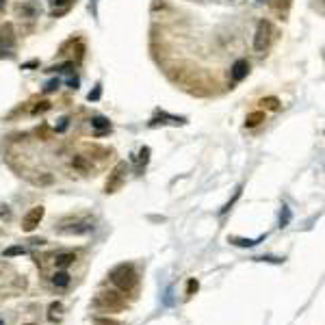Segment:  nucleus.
Returning a JSON list of instances; mask_svg holds the SVG:
<instances>
[{"label":"nucleus","mask_w":325,"mask_h":325,"mask_svg":"<svg viewBox=\"0 0 325 325\" xmlns=\"http://www.w3.org/2000/svg\"><path fill=\"white\" fill-rule=\"evenodd\" d=\"M239 195H241V189H237V193H234V198H232V200H230V202H228V204H225V206L221 208V215H225V213H228V210H230V208H232V204H234V202H237V200H239Z\"/></svg>","instance_id":"6ab92c4d"},{"label":"nucleus","mask_w":325,"mask_h":325,"mask_svg":"<svg viewBox=\"0 0 325 325\" xmlns=\"http://www.w3.org/2000/svg\"><path fill=\"white\" fill-rule=\"evenodd\" d=\"M3 5H5V3H3V0H0V9H3Z\"/></svg>","instance_id":"bb28decb"},{"label":"nucleus","mask_w":325,"mask_h":325,"mask_svg":"<svg viewBox=\"0 0 325 325\" xmlns=\"http://www.w3.org/2000/svg\"><path fill=\"white\" fill-rule=\"evenodd\" d=\"M288 221H290V210H288V206H282V215H280V228L288 225Z\"/></svg>","instance_id":"f3484780"},{"label":"nucleus","mask_w":325,"mask_h":325,"mask_svg":"<svg viewBox=\"0 0 325 325\" xmlns=\"http://www.w3.org/2000/svg\"><path fill=\"white\" fill-rule=\"evenodd\" d=\"M148 160H150V148H143L139 152V167H145L148 165Z\"/></svg>","instance_id":"a211bd4d"},{"label":"nucleus","mask_w":325,"mask_h":325,"mask_svg":"<svg viewBox=\"0 0 325 325\" xmlns=\"http://www.w3.org/2000/svg\"><path fill=\"white\" fill-rule=\"evenodd\" d=\"M44 215H46V208H44V206H35V208H30L28 213L24 215V219H22V230H24V232H32L39 223H42Z\"/></svg>","instance_id":"423d86ee"},{"label":"nucleus","mask_w":325,"mask_h":325,"mask_svg":"<svg viewBox=\"0 0 325 325\" xmlns=\"http://www.w3.org/2000/svg\"><path fill=\"white\" fill-rule=\"evenodd\" d=\"M265 237H267V234H263V237H258V239H232V243H234V245H239V247H254L256 243L265 241Z\"/></svg>","instance_id":"dca6fc26"},{"label":"nucleus","mask_w":325,"mask_h":325,"mask_svg":"<svg viewBox=\"0 0 325 325\" xmlns=\"http://www.w3.org/2000/svg\"><path fill=\"white\" fill-rule=\"evenodd\" d=\"M50 258H52V265L56 267V269H68L70 265L76 263L74 251H56V254H52Z\"/></svg>","instance_id":"0eeeda50"},{"label":"nucleus","mask_w":325,"mask_h":325,"mask_svg":"<svg viewBox=\"0 0 325 325\" xmlns=\"http://www.w3.org/2000/svg\"><path fill=\"white\" fill-rule=\"evenodd\" d=\"M48 109H50V102H39L37 107L32 109V113H35V115H37V113H46Z\"/></svg>","instance_id":"aec40b11"},{"label":"nucleus","mask_w":325,"mask_h":325,"mask_svg":"<svg viewBox=\"0 0 325 325\" xmlns=\"http://www.w3.org/2000/svg\"><path fill=\"white\" fill-rule=\"evenodd\" d=\"M76 85H78V78H70V87L76 89Z\"/></svg>","instance_id":"393cba45"},{"label":"nucleus","mask_w":325,"mask_h":325,"mask_svg":"<svg viewBox=\"0 0 325 325\" xmlns=\"http://www.w3.org/2000/svg\"><path fill=\"white\" fill-rule=\"evenodd\" d=\"M265 121V113L263 111H254V113H249L247 115V119H245V126L247 128H256V126H260Z\"/></svg>","instance_id":"4468645a"},{"label":"nucleus","mask_w":325,"mask_h":325,"mask_svg":"<svg viewBox=\"0 0 325 325\" xmlns=\"http://www.w3.org/2000/svg\"><path fill=\"white\" fill-rule=\"evenodd\" d=\"M70 0H52V5H56V7H63V5H68Z\"/></svg>","instance_id":"b1692460"},{"label":"nucleus","mask_w":325,"mask_h":325,"mask_svg":"<svg viewBox=\"0 0 325 325\" xmlns=\"http://www.w3.org/2000/svg\"><path fill=\"white\" fill-rule=\"evenodd\" d=\"M50 282H52L54 288L63 290V288H68L70 284H72V278H70V273L65 271V269H59V271H54V273L50 275Z\"/></svg>","instance_id":"6e6552de"},{"label":"nucleus","mask_w":325,"mask_h":325,"mask_svg":"<svg viewBox=\"0 0 325 325\" xmlns=\"http://www.w3.org/2000/svg\"><path fill=\"white\" fill-rule=\"evenodd\" d=\"M13 44H15L13 26H11V24H5V26L0 28V46H3V50H11Z\"/></svg>","instance_id":"1a4fd4ad"},{"label":"nucleus","mask_w":325,"mask_h":325,"mask_svg":"<svg viewBox=\"0 0 325 325\" xmlns=\"http://www.w3.org/2000/svg\"><path fill=\"white\" fill-rule=\"evenodd\" d=\"M247 72H249V63H247L245 59H239L237 63L232 65V72H230V74H232V78L239 83V80H243V78L247 76Z\"/></svg>","instance_id":"9d476101"},{"label":"nucleus","mask_w":325,"mask_h":325,"mask_svg":"<svg viewBox=\"0 0 325 325\" xmlns=\"http://www.w3.org/2000/svg\"><path fill=\"white\" fill-rule=\"evenodd\" d=\"M126 174H128V165H126L124 160L117 162L115 169H113V172L109 174V180H107V184H104V193H115V191H119L121 184H124V180H126Z\"/></svg>","instance_id":"7ed1b4c3"},{"label":"nucleus","mask_w":325,"mask_h":325,"mask_svg":"<svg viewBox=\"0 0 325 325\" xmlns=\"http://www.w3.org/2000/svg\"><path fill=\"white\" fill-rule=\"evenodd\" d=\"M72 169H76L78 174H89L91 172V162H89L87 156H83V154H76V156L72 158Z\"/></svg>","instance_id":"9b49d317"},{"label":"nucleus","mask_w":325,"mask_h":325,"mask_svg":"<svg viewBox=\"0 0 325 325\" xmlns=\"http://www.w3.org/2000/svg\"><path fill=\"white\" fill-rule=\"evenodd\" d=\"M124 306H126V302L115 290L100 292V295L93 299V308L100 312H119V310H124Z\"/></svg>","instance_id":"f03ea898"},{"label":"nucleus","mask_w":325,"mask_h":325,"mask_svg":"<svg viewBox=\"0 0 325 325\" xmlns=\"http://www.w3.org/2000/svg\"><path fill=\"white\" fill-rule=\"evenodd\" d=\"M24 325H35V323H24Z\"/></svg>","instance_id":"cd10ccee"},{"label":"nucleus","mask_w":325,"mask_h":325,"mask_svg":"<svg viewBox=\"0 0 325 325\" xmlns=\"http://www.w3.org/2000/svg\"><path fill=\"white\" fill-rule=\"evenodd\" d=\"M260 3H265V0H260Z\"/></svg>","instance_id":"c85d7f7f"},{"label":"nucleus","mask_w":325,"mask_h":325,"mask_svg":"<svg viewBox=\"0 0 325 325\" xmlns=\"http://www.w3.org/2000/svg\"><path fill=\"white\" fill-rule=\"evenodd\" d=\"M91 126L95 128V135H104V133H109V130H111L109 119L107 117H100V115L91 119Z\"/></svg>","instance_id":"ddd939ff"},{"label":"nucleus","mask_w":325,"mask_h":325,"mask_svg":"<svg viewBox=\"0 0 325 325\" xmlns=\"http://www.w3.org/2000/svg\"><path fill=\"white\" fill-rule=\"evenodd\" d=\"M61 316H63V304L61 302L50 304V308H48V321L56 323V321H61Z\"/></svg>","instance_id":"f8f14e48"},{"label":"nucleus","mask_w":325,"mask_h":325,"mask_svg":"<svg viewBox=\"0 0 325 325\" xmlns=\"http://www.w3.org/2000/svg\"><path fill=\"white\" fill-rule=\"evenodd\" d=\"M24 247H9V249H5V256H18V254H24Z\"/></svg>","instance_id":"412c9836"},{"label":"nucleus","mask_w":325,"mask_h":325,"mask_svg":"<svg viewBox=\"0 0 325 325\" xmlns=\"http://www.w3.org/2000/svg\"><path fill=\"white\" fill-rule=\"evenodd\" d=\"M0 325H7V323H5V319H0Z\"/></svg>","instance_id":"a878e982"},{"label":"nucleus","mask_w":325,"mask_h":325,"mask_svg":"<svg viewBox=\"0 0 325 325\" xmlns=\"http://www.w3.org/2000/svg\"><path fill=\"white\" fill-rule=\"evenodd\" d=\"M56 87H59V80H50V83L46 85V89H44V91H46V93H50V91H54Z\"/></svg>","instance_id":"5701e85b"},{"label":"nucleus","mask_w":325,"mask_h":325,"mask_svg":"<svg viewBox=\"0 0 325 325\" xmlns=\"http://www.w3.org/2000/svg\"><path fill=\"white\" fill-rule=\"evenodd\" d=\"M198 286H200L198 280H189V284H186V295H193V292L198 290Z\"/></svg>","instance_id":"4be33fe9"},{"label":"nucleus","mask_w":325,"mask_h":325,"mask_svg":"<svg viewBox=\"0 0 325 325\" xmlns=\"http://www.w3.org/2000/svg\"><path fill=\"white\" fill-rule=\"evenodd\" d=\"M271 44V24L267 20H260L256 26V35H254V50L256 52H265Z\"/></svg>","instance_id":"20e7f679"},{"label":"nucleus","mask_w":325,"mask_h":325,"mask_svg":"<svg viewBox=\"0 0 325 325\" xmlns=\"http://www.w3.org/2000/svg\"><path fill=\"white\" fill-rule=\"evenodd\" d=\"M109 278L113 282V286L121 292H126V295L135 292L137 286H139V273H137V269L133 265H126V263L117 265L115 269L109 273Z\"/></svg>","instance_id":"f257e3e1"},{"label":"nucleus","mask_w":325,"mask_h":325,"mask_svg":"<svg viewBox=\"0 0 325 325\" xmlns=\"http://www.w3.org/2000/svg\"><path fill=\"white\" fill-rule=\"evenodd\" d=\"M260 107H263L265 111H280V100L275 95H267L260 100Z\"/></svg>","instance_id":"2eb2a0df"},{"label":"nucleus","mask_w":325,"mask_h":325,"mask_svg":"<svg viewBox=\"0 0 325 325\" xmlns=\"http://www.w3.org/2000/svg\"><path fill=\"white\" fill-rule=\"evenodd\" d=\"M93 230V221H89V219H76V221H65L59 225V232L61 234H87Z\"/></svg>","instance_id":"39448f33"}]
</instances>
